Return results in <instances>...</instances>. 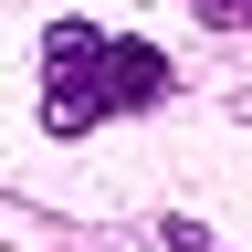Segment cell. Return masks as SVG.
Segmentation results:
<instances>
[{
	"mask_svg": "<svg viewBox=\"0 0 252 252\" xmlns=\"http://www.w3.org/2000/svg\"><path fill=\"white\" fill-rule=\"evenodd\" d=\"M158 94H168V53L84 32V21H53V42H42V126L53 137H84L116 105H158Z\"/></svg>",
	"mask_w": 252,
	"mask_h": 252,
	"instance_id": "obj_1",
	"label": "cell"
},
{
	"mask_svg": "<svg viewBox=\"0 0 252 252\" xmlns=\"http://www.w3.org/2000/svg\"><path fill=\"white\" fill-rule=\"evenodd\" d=\"M200 21H220V32H242V21H252V0H200Z\"/></svg>",
	"mask_w": 252,
	"mask_h": 252,
	"instance_id": "obj_2",
	"label": "cell"
}]
</instances>
